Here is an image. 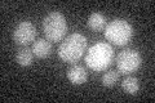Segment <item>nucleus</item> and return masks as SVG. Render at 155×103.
<instances>
[{
	"instance_id": "f257e3e1",
	"label": "nucleus",
	"mask_w": 155,
	"mask_h": 103,
	"mask_svg": "<svg viewBox=\"0 0 155 103\" xmlns=\"http://www.w3.org/2000/svg\"><path fill=\"white\" fill-rule=\"evenodd\" d=\"M87 48H88V43L81 34H71L61 43L58 48V56L64 62L74 65L84 56Z\"/></svg>"
},
{
	"instance_id": "f03ea898",
	"label": "nucleus",
	"mask_w": 155,
	"mask_h": 103,
	"mask_svg": "<svg viewBox=\"0 0 155 103\" xmlns=\"http://www.w3.org/2000/svg\"><path fill=\"white\" fill-rule=\"evenodd\" d=\"M114 62V49L109 43H97L88 49L85 63L93 71H105Z\"/></svg>"
},
{
	"instance_id": "7ed1b4c3",
	"label": "nucleus",
	"mask_w": 155,
	"mask_h": 103,
	"mask_svg": "<svg viewBox=\"0 0 155 103\" xmlns=\"http://www.w3.org/2000/svg\"><path fill=\"white\" fill-rule=\"evenodd\" d=\"M133 36V28L125 19H114L105 27V37L118 47H124Z\"/></svg>"
},
{
	"instance_id": "20e7f679",
	"label": "nucleus",
	"mask_w": 155,
	"mask_h": 103,
	"mask_svg": "<svg viewBox=\"0 0 155 103\" xmlns=\"http://www.w3.org/2000/svg\"><path fill=\"white\" fill-rule=\"evenodd\" d=\"M43 31L51 43L61 41L66 36L67 22L60 12H52L43 21Z\"/></svg>"
},
{
	"instance_id": "39448f33",
	"label": "nucleus",
	"mask_w": 155,
	"mask_h": 103,
	"mask_svg": "<svg viewBox=\"0 0 155 103\" xmlns=\"http://www.w3.org/2000/svg\"><path fill=\"white\" fill-rule=\"evenodd\" d=\"M141 56L133 49H124L116 57V67H118L119 73H123V75H129L132 72H136L141 66Z\"/></svg>"
},
{
	"instance_id": "423d86ee",
	"label": "nucleus",
	"mask_w": 155,
	"mask_h": 103,
	"mask_svg": "<svg viewBox=\"0 0 155 103\" xmlns=\"http://www.w3.org/2000/svg\"><path fill=\"white\" fill-rule=\"evenodd\" d=\"M36 37V28L30 21H23L18 23L13 31V40L17 45L27 47Z\"/></svg>"
},
{
	"instance_id": "0eeeda50",
	"label": "nucleus",
	"mask_w": 155,
	"mask_h": 103,
	"mask_svg": "<svg viewBox=\"0 0 155 103\" xmlns=\"http://www.w3.org/2000/svg\"><path fill=\"white\" fill-rule=\"evenodd\" d=\"M67 79H69V81L71 82V84L81 85L87 81L88 75H87V71H85V68L83 66L75 65L67 71Z\"/></svg>"
},
{
	"instance_id": "6e6552de",
	"label": "nucleus",
	"mask_w": 155,
	"mask_h": 103,
	"mask_svg": "<svg viewBox=\"0 0 155 103\" xmlns=\"http://www.w3.org/2000/svg\"><path fill=\"white\" fill-rule=\"evenodd\" d=\"M34 56L38 58H47L52 54V43L47 39H38L32 44Z\"/></svg>"
},
{
	"instance_id": "1a4fd4ad",
	"label": "nucleus",
	"mask_w": 155,
	"mask_h": 103,
	"mask_svg": "<svg viewBox=\"0 0 155 103\" xmlns=\"http://www.w3.org/2000/svg\"><path fill=\"white\" fill-rule=\"evenodd\" d=\"M16 61L18 62V65L22 66V67L30 66L32 63V61H34V52H32V49L27 48V47H22L17 52Z\"/></svg>"
},
{
	"instance_id": "9d476101",
	"label": "nucleus",
	"mask_w": 155,
	"mask_h": 103,
	"mask_svg": "<svg viewBox=\"0 0 155 103\" xmlns=\"http://www.w3.org/2000/svg\"><path fill=\"white\" fill-rule=\"evenodd\" d=\"M88 27L92 31H102L106 27V18L100 13H92L88 18Z\"/></svg>"
},
{
	"instance_id": "9b49d317",
	"label": "nucleus",
	"mask_w": 155,
	"mask_h": 103,
	"mask_svg": "<svg viewBox=\"0 0 155 103\" xmlns=\"http://www.w3.org/2000/svg\"><path fill=\"white\" fill-rule=\"evenodd\" d=\"M122 88L125 93L128 94H136L140 89V84H138V80L137 77H133V76H128L122 81Z\"/></svg>"
},
{
	"instance_id": "f8f14e48",
	"label": "nucleus",
	"mask_w": 155,
	"mask_h": 103,
	"mask_svg": "<svg viewBox=\"0 0 155 103\" xmlns=\"http://www.w3.org/2000/svg\"><path fill=\"white\" fill-rule=\"evenodd\" d=\"M118 80H119V72L114 71V70H110L109 72H106L102 76V84L106 88L114 86L116 82H118Z\"/></svg>"
}]
</instances>
